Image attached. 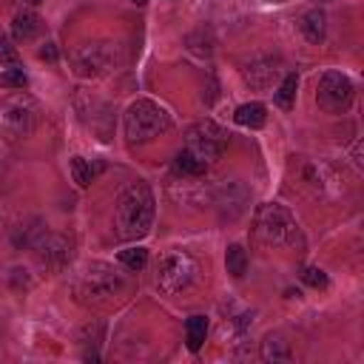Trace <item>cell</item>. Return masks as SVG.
I'll list each match as a JSON object with an SVG mask.
<instances>
[{
    "label": "cell",
    "mask_w": 364,
    "mask_h": 364,
    "mask_svg": "<svg viewBox=\"0 0 364 364\" xmlns=\"http://www.w3.org/2000/svg\"><path fill=\"white\" fill-rule=\"evenodd\" d=\"M134 3H145V0H134Z\"/></svg>",
    "instance_id": "28"
},
{
    "label": "cell",
    "mask_w": 364,
    "mask_h": 364,
    "mask_svg": "<svg viewBox=\"0 0 364 364\" xmlns=\"http://www.w3.org/2000/svg\"><path fill=\"white\" fill-rule=\"evenodd\" d=\"M71 176H74V182H77L80 188H88V185L94 182V176H97V168H94L85 156H74V159H71Z\"/></svg>",
    "instance_id": "21"
},
{
    "label": "cell",
    "mask_w": 364,
    "mask_h": 364,
    "mask_svg": "<svg viewBox=\"0 0 364 364\" xmlns=\"http://www.w3.org/2000/svg\"><path fill=\"white\" fill-rule=\"evenodd\" d=\"M0 60L9 63V65H17V51H14V46H11L9 40H3V37H0Z\"/></svg>",
    "instance_id": "25"
},
{
    "label": "cell",
    "mask_w": 364,
    "mask_h": 364,
    "mask_svg": "<svg viewBox=\"0 0 364 364\" xmlns=\"http://www.w3.org/2000/svg\"><path fill=\"white\" fill-rule=\"evenodd\" d=\"M259 355H262V361H273V364L276 361H290L293 347L282 333H270V336H264V341L259 347Z\"/></svg>",
    "instance_id": "13"
},
{
    "label": "cell",
    "mask_w": 364,
    "mask_h": 364,
    "mask_svg": "<svg viewBox=\"0 0 364 364\" xmlns=\"http://www.w3.org/2000/svg\"><path fill=\"white\" fill-rule=\"evenodd\" d=\"M253 233L264 245H287V247L301 245V230H299L296 219L279 202H264V205L256 208Z\"/></svg>",
    "instance_id": "6"
},
{
    "label": "cell",
    "mask_w": 364,
    "mask_h": 364,
    "mask_svg": "<svg viewBox=\"0 0 364 364\" xmlns=\"http://www.w3.org/2000/svg\"><path fill=\"white\" fill-rule=\"evenodd\" d=\"M26 85H28V77L23 74V68L9 65L6 71H0V88H14V91H23Z\"/></svg>",
    "instance_id": "23"
},
{
    "label": "cell",
    "mask_w": 364,
    "mask_h": 364,
    "mask_svg": "<svg viewBox=\"0 0 364 364\" xmlns=\"http://www.w3.org/2000/svg\"><path fill=\"white\" fill-rule=\"evenodd\" d=\"M228 148V131L219 128L213 119H199L185 134V151L199 156L202 162H216Z\"/></svg>",
    "instance_id": "8"
},
{
    "label": "cell",
    "mask_w": 364,
    "mask_h": 364,
    "mask_svg": "<svg viewBox=\"0 0 364 364\" xmlns=\"http://www.w3.org/2000/svg\"><path fill=\"white\" fill-rule=\"evenodd\" d=\"M40 60H48V63H57V46L54 43H43L40 51H37Z\"/></svg>",
    "instance_id": "26"
},
{
    "label": "cell",
    "mask_w": 364,
    "mask_h": 364,
    "mask_svg": "<svg viewBox=\"0 0 364 364\" xmlns=\"http://www.w3.org/2000/svg\"><path fill=\"white\" fill-rule=\"evenodd\" d=\"M119 264L136 273V270H142V267L148 264V250H145L142 245H136V247H125V250H119Z\"/></svg>",
    "instance_id": "22"
},
{
    "label": "cell",
    "mask_w": 364,
    "mask_h": 364,
    "mask_svg": "<svg viewBox=\"0 0 364 364\" xmlns=\"http://www.w3.org/2000/svg\"><path fill=\"white\" fill-rule=\"evenodd\" d=\"M299 31L304 34L307 43H321L324 34H327V17L321 9H313V11H304L299 17Z\"/></svg>",
    "instance_id": "14"
},
{
    "label": "cell",
    "mask_w": 364,
    "mask_h": 364,
    "mask_svg": "<svg viewBox=\"0 0 364 364\" xmlns=\"http://www.w3.org/2000/svg\"><path fill=\"white\" fill-rule=\"evenodd\" d=\"M154 193L145 182H131L114 205V233L122 242L142 239L154 225Z\"/></svg>",
    "instance_id": "1"
},
{
    "label": "cell",
    "mask_w": 364,
    "mask_h": 364,
    "mask_svg": "<svg viewBox=\"0 0 364 364\" xmlns=\"http://www.w3.org/2000/svg\"><path fill=\"white\" fill-rule=\"evenodd\" d=\"M40 122V105L26 91H11L0 97V136L6 142H20L34 134Z\"/></svg>",
    "instance_id": "3"
},
{
    "label": "cell",
    "mask_w": 364,
    "mask_h": 364,
    "mask_svg": "<svg viewBox=\"0 0 364 364\" xmlns=\"http://www.w3.org/2000/svg\"><path fill=\"white\" fill-rule=\"evenodd\" d=\"M185 336H188V350L199 353L202 344H205V336H208V318L205 316H191L188 324H185Z\"/></svg>",
    "instance_id": "18"
},
{
    "label": "cell",
    "mask_w": 364,
    "mask_h": 364,
    "mask_svg": "<svg viewBox=\"0 0 364 364\" xmlns=\"http://www.w3.org/2000/svg\"><path fill=\"white\" fill-rule=\"evenodd\" d=\"M208 168H210V165L202 162L199 156H193L191 151H179V154L173 156V171L182 173V176H205Z\"/></svg>",
    "instance_id": "17"
},
{
    "label": "cell",
    "mask_w": 364,
    "mask_h": 364,
    "mask_svg": "<svg viewBox=\"0 0 364 364\" xmlns=\"http://www.w3.org/2000/svg\"><path fill=\"white\" fill-rule=\"evenodd\" d=\"M125 287H128V282H125V276L119 270H114L105 262H91L82 273H77V279L71 284V293H74V299L80 304L100 307V304L114 301Z\"/></svg>",
    "instance_id": "2"
},
{
    "label": "cell",
    "mask_w": 364,
    "mask_h": 364,
    "mask_svg": "<svg viewBox=\"0 0 364 364\" xmlns=\"http://www.w3.org/2000/svg\"><path fill=\"white\" fill-rule=\"evenodd\" d=\"M40 31H43V20H40V14L34 9H23V11L14 14V23H11L14 40L26 43V40H34Z\"/></svg>",
    "instance_id": "12"
},
{
    "label": "cell",
    "mask_w": 364,
    "mask_h": 364,
    "mask_svg": "<svg viewBox=\"0 0 364 364\" xmlns=\"http://www.w3.org/2000/svg\"><path fill=\"white\" fill-rule=\"evenodd\" d=\"M31 247H34L40 264L43 267H51V270L65 267V262L71 259V242L65 236H60V233H43L40 230L37 239L31 242Z\"/></svg>",
    "instance_id": "10"
},
{
    "label": "cell",
    "mask_w": 364,
    "mask_h": 364,
    "mask_svg": "<svg viewBox=\"0 0 364 364\" xmlns=\"http://www.w3.org/2000/svg\"><path fill=\"white\" fill-rule=\"evenodd\" d=\"M225 267H228V273L236 276V279L245 276V270H247V253H245L242 245H230V247L225 250Z\"/></svg>",
    "instance_id": "20"
},
{
    "label": "cell",
    "mask_w": 364,
    "mask_h": 364,
    "mask_svg": "<svg viewBox=\"0 0 364 364\" xmlns=\"http://www.w3.org/2000/svg\"><path fill=\"white\" fill-rule=\"evenodd\" d=\"M301 282L310 284V287H316V290H324L330 284V279H327V273L321 267H304L301 270Z\"/></svg>",
    "instance_id": "24"
},
{
    "label": "cell",
    "mask_w": 364,
    "mask_h": 364,
    "mask_svg": "<svg viewBox=\"0 0 364 364\" xmlns=\"http://www.w3.org/2000/svg\"><path fill=\"white\" fill-rule=\"evenodd\" d=\"M125 63V51L114 40H85L71 51V68L80 77H105Z\"/></svg>",
    "instance_id": "4"
},
{
    "label": "cell",
    "mask_w": 364,
    "mask_h": 364,
    "mask_svg": "<svg viewBox=\"0 0 364 364\" xmlns=\"http://www.w3.org/2000/svg\"><path fill=\"white\" fill-rule=\"evenodd\" d=\"M0 228H3V216H0Z\"/></svg>",
    "instance_id": "29"
},
{
    "label": "cell",
    "mask_w": 364,
    "mask_h": 364,
    "mask_svg": "<svg viewBox=\"0 0 364 364\" xmlns=\"http://www.w3.org/2000/svg\"><path fill=\"white\" fill-rule=\"evenodd\" d=\"M23 9H31V6H37V3H43V0H17Z\"/></svg>",
    "instance_id": "27"
},
{
    "label": "cell",
    "mask_w": 364,
    "mask_h": 364,
    "mask_svg": "<svg viewBox=\"0 0 364 364\" xmlns=\"http://www.w3.org/2000/svg\"><path fill=\"white\" fill-rule=\"evenodd\" d=\"M316 100H318V105L327 114H344V111H350V105L355 100L353 80L347 74H341V71H324L318 77V85H316Z\"/></svg>",
    "instance_id": "9"
},
{
    "label": "cell",
    "mask_w": 364,
    "mask_h": 364,
    "mask_svg": "<svg viewBox=\"0 0 364 364\" xmlns=\"http://www.w3.org/2000/svg\"><path fill=\"white\" fill-rule=\"evenodd\" d=\"M242 77L250 88L256 91H264L273 85V80L279 77V60L276 57H253L250 63H245L242 68Z\"/></svg>",
    "instance_id": "11"
},
{
    "label": "cell",
    "mask_w": 364,
    "mask_h": 364,
    "mask_svg": "<svg viewBox=\"0 0 364 364\" xmlns=\"http://www.w3.org/2000/svg\"><path fill=\"white\" fill-rule=\"evenodd\" d=\"M102 336H105V324L102 321H88L82 330H80V344L85 347L82 350V358L85 361H100V344H102Z\"/></svg>",
    "instance_id": "15"
},
{
    "label": "cell",
    "mask_w": 364,
    "mask_h": 364,
    "mask_svg": "<svg viewBox=\"0 0 364 364\" xmlns=\"http://www.w3.org/2000/svg\"><path fill=\"white\" fill-rule=\"evenodd\" d=\"M296 88H299V77H296V74H284V80H282L279 88L273 91V102L287 111V108L293 105V100H296Z\"/></svg>",
    "instance_id": "19"
},
{
    "label": "cell",
    "mask_w": 364,
    "mask_h": 364,
    "mask_svg": "<svg viewBox=\"0 0 364 364\" xmlns=\"http://www.w3.org/2000/svg\"><path fill=\"white\" fill-rule=\"evenodd\" d=\"M199 276V262L185 253V250H168L165 256H159L156 262V287L165 293V296H176L182 290H188Z\"/></svg>",
    "instance_id": "7"
},
{
    "label": "cell",
    "mask_w": 364,
    "mask_h": 364,
    "mask_svg": "<svg viewBox=\"0 0 364 364\" xmlns=\"http://www.w3.org/2000/svg\"><path fill=\"white\" fill-rule=\"evenodd\" d=\"M233 119H236V125H242V128H262V125L267 122V108H264L262 102H245V105L236 108Z\"/></svg>",
    "instance_id": "16"
},
{
    "label": "cell",
    "mask_w": 364,
    "mask_h": 364,
    "mask_svg": "<svg viewBox=\"0 0 364 364\" xmlns=\"http://www.w3.org/2000/svg\"><path fill=\"white\" fill-rule=\"evenodd\" d=\"M171 114L154 100H134L125 111V136L131 145L154 142L156 136L171 131Z\"/></svg>",
    "instance_id": "5"
}]
</instances>
